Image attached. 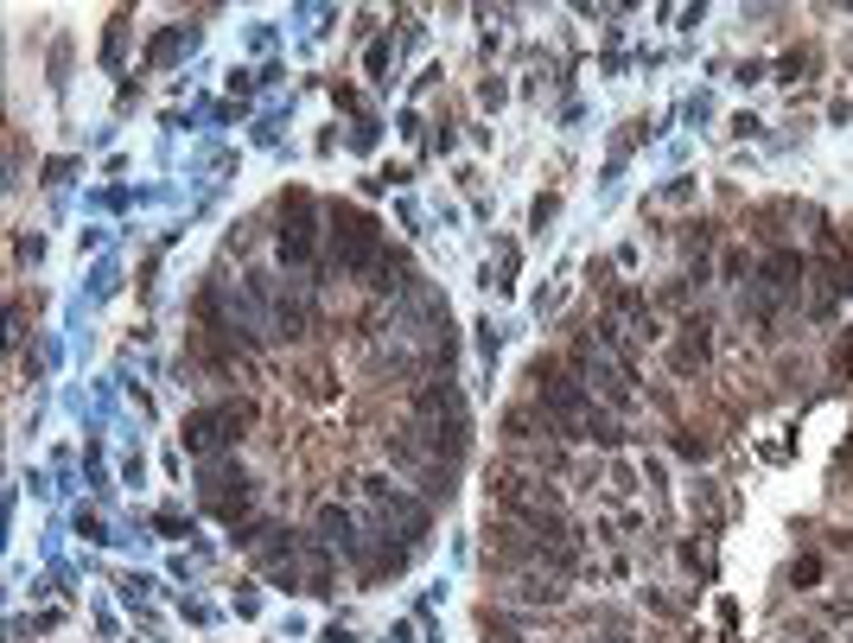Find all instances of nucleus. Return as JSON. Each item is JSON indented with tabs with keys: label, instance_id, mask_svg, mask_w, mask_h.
<instances>
[{
	"label": "nucleus",
	"instance_id": "obj_1",
	"mask_svg": "<svg viewBox=\"0 0 853 643\" xmlns=\"http://www.w3.org/2000/svg\"><path fill=\"white\" fill-rule=\"evenodd\" d=\"M249 421H255V408L249 402H217V408H191L185 414V446L198 459H211V453H230V446L249 433Z\"/></svg>",
	"mask_w": 853,
	"mask_h": 643
},
{
	"label": "nucleus",
	"instance_id": "obj_11",
	"mask_svg": "<svg viewBox=\"0 0 853 643\" xmlns=\"http://www.w3.org/2000/svg\"><path fill=\"white\" fill-rule=\"evenodd\" d=\"M675 453H682V459H707V440H694V433H682V440H675Z\"/></svg>",
	"mask_w": 853,
	"mask_h": 643
},
{
	"label": "nucleus",
	"instance_id": "obj_9",
	"mask_svg": "<svg viewBox=\"0 0 853 643\" xmlns=\"http://www.w3.org/2000/svg\"><path fill=\"white\" fill-rule=\"evenodd\" d=\"M822 293H853V268L847 262H828L822 268Z\"/></svg>",
	"mask_w": 853,
	"mask_h": 643
},
{
	"label": "nucleus",
	"instance_id": "obj_3",
	"mask_svg": "<svg viewBox=\"0 0 853 643\" xmlns=\"http://www.w3.org/2000/svg\"><path fill=\"white\" fill-rule=\"evenodd\" d=\"M312 217H319V204H312L306 191H287V198H281V236H274V249H281L287 268H306L312 255H319V230H312Z\"/></svg>",
	"mask_w": 853,
	"mask_h": 643
},
{
	"label": "nucleus",
	"instance_id": "obj_6",
	"mask_svg": "<svg viewBox=\"0 0 853 643\" xmlns=\"http://www.w3.org/2000/svg\"><path fill=\"white\" fill-rule=\"evenodd\" d=\"M707 357H713V325H707V319H688V325H682V338L669 344V363H675V376H694V370H701Z\"/></svg>",
	"mask_w": 853,
	"mask_h": 643
},
{
	"label": "nucleus",
	"instance_id": "obj_4",
	"mask_svg": "<svg viewBox=\"0 0 853 643\" xmlns=\"http://www.w3.org/2000/svg\"><path fill=\"white\" fill-rule=\"evenodd\" d=\"M580 382L593 395H605V408H637V382H631V370L612 357V351H593V344H580Z\"/></svg>",
	"mask_w": 853,
	"mask_h": 643
},
{
	"label": "nucleus",
	"instance_id": "obj_2",
	"mask_svg": "<svg viewBox=\"0 0 853 643\" xmlns=\"http://www.w3.org/2000/svg\"><path fill=\"white\" fill-rule=\"evenodd\" d=\"M332 262L344 274H363V268L382 262V236H376L370 211H344V204L332 211Z\"/></svg>",
	"mask_w": 853,
	"mask_h": 643
},
{
	"label": "nucleus",
	"instance_id": "obj_10",
	"mask_svg": "<svg viewBox=\"0 0 853 643\" xmlns=\"http://www.w3.org/2000/svg\"><path fill=\"white\" fill-rule=\"evenodd\" d=\"M790 580H796V586H815V580H822V561H796Z\"/></svg>",
	"mask_w": 853,
	"mask_h": 643
},
{
	"label": "nucleus",
	"instance_id": "obj_5",
	"mask_svg": "<svg viewBox=\"0 0 853 643\" xmlns=\"http://www.w3.org/2000/svg\"><path fill=\"white\" fill-rule=\"evenodd\" d=\"M198 484H204V510H211V516H230V523H242V510H249V478H242L236 465H217V459H211Z\"/></svg>",
	"mask_w": 853,
	"mask_h": 643
},
{
	"label": "nucleus",
	"instance_id": "obj_8",
	"mask_svg": "<svg viewBox=\"0 0 853 643\" xmlns=\"http://www.w3.org/2000/svg\"><path fill=\"white\" fill-rule=\"evenodd\" d=\"M758 281L764 287H790V281H803V255H764V268H758Z\"/></svg>",
	"mask_w": 853,
	"mask_h": 643
},
{
	"label": "nucleus",
	"instance_id": "obj_7",
	"mask_svg": "<svg viewBox=\"0 0 853 643\" xmlns=\"http://www.w3.org/2000/svg\"><path fill=\"white\" fill-rule=\"evenodd\" d=\"M319 535H325V548H332V554H351V561L363 554V542H357V523L338 510V503H325V510H319Z\"/></svg>",
	"mask_w": 853,
	"mask_h": 643
}]
</instances>
